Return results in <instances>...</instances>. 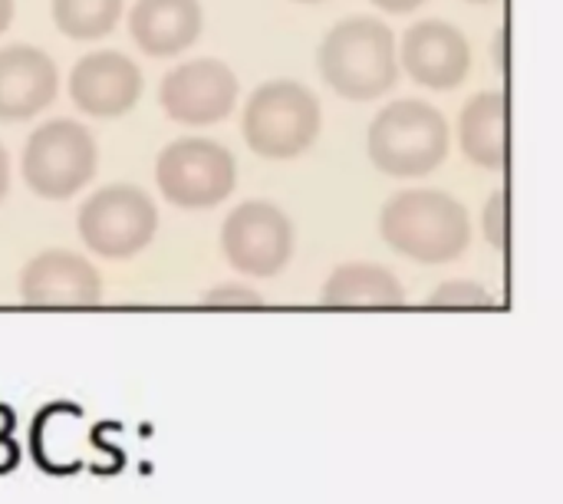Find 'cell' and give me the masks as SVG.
<instances>
[{"label":"cell","mask_w":563,"mask_h":504,"mask_svg":"<svg viewBox=\"0 0 563 504\" xmlns=\"http://www.w3.org/2000/svg\"><path fill=\"white\" fill-rule=\"evenodd\" d=\"M317 69L327 89L353 102H373L396 89L399 53L396 33L379 17L360 13L340 20L317 50Z\"/></svg>","instance_id":"cell-1"},{"label":"cell","mask_w":563,"mask_h":504,"mask_svg":"<svg viewBox=\"0 0 563 504\" xmlns=\"http://www.w3.org/2000/svg\"><path fill=\"white\" fill-rule=\"evenodd\" d=\"M383 241L419 264H449L465 254L472 241L468 208L439 188L396 191L379 211Z\"/></svg>","instance_id":"cell-2"},{"label":"cell","mask_w":563,"mask_h":504,"mask_svg":"<svg viewBox=\"0 0 563 504\" xmlns=\"http://www.w3.org/2000/svg\"><path fill=\"white\" fill-rule=\"evenodd\" d=\"M452 145L449 119L426 99H396L369 122V162L389 178L432 175Z\"/></svg>","instance_id":"cell-3"},{"label":"cell","mask_w":563,"mask_h":504,"mask_svg":"<svg viewBox=\"0 0 563 504\" xmlns=\"http://www.w3.org/2000/svg\"><path fill=\"white\" fill-rule=\"evenodd\" d=\"M323 129L320 96L297 79L261 83L241 112V135L261 158L287 162L313 149Z\"/></svg>","instance_id":"cell-4"},{"label":"cell","mask_w":563,"mask_h":504,"mask_svg":"<svg viewBox=\"0 0 563 504\" xmlns=\"http://www.w3.org/2000/svg\"><path fill=\"white\" fill-rule=\"evenodd\" d=\"M23 182L36 198L66 201L79 195L99 168L92 132L76 119H49L36 125L23 145Z\"/></svg>","instance_id":"cell-5"},{"label":"cell","mask_w":563,"mask_h":504,"mask_svg":"<svg viewBox=\"0 0 563 504\" xmlns=\"http://www.w3.org/2000/svg\"><path fill=\"white\" fill-rule=\"evenodd\" d=\"M76 228L92 254L125 261L152 244L158 231V208L139 185L115 182L79 205Z\"/></svg>","instance_id":"cell-6"},{"label":"cell","mask_w":563,"mask_h":504,"mask_svg":"<svg viewBox=\"0 0 563 504\" xmlns=\"http://www.w3.org/2000/svg\"><path fill=\"white\" fill-rule=\"evenodd\" d=\"M155 185L178 208H214L234 195L238 158L214 139H175L155 158Z\"/></svg>","instance_id":"cell-7"},{"label":"cell","mask_w":563,"mask_h":504,"mask_svg":"<svg viewBox=\"0 0 563 504\" xmlns=\"http://www.w3.org/2000/svg\"><path fill=\"white\" fill-rule=\"evenodd\" d=\"M294 221L284 208L264 198L241 201L221 228V251L238 274L274 277L294 254Z\"/></svg>","instance_id":"cell-8"},{"label":"cell","mask_w":563,"mask_h":504,"mask_svg":"<svg viewBox=\"0 0 563 504\" xmlns=\"http://www.w3.org/2000/svg\"><path fill=\"white\" fill-rule=\"evenodd\" d=\"M241 83L234 69L214 56L185 59L162 76L158 106L178 125H214L224 122L238 106Z\"/></svg>","instance_id":"cell-9"},{"label":"cell","mask_w":563,"mask_h":504,"mask_svg":"<svg viewBox=\"0 0 563 504\" xmlns=\"http://www.w3.org/2000/svg\"><path fill=\"white\" fill-rule=\"evenodd\" d=\"M399 69L422 89L452 92L468 79L472 46L468 36L445 20H419L396 40Z\"/></svg>","instance_id":"cell-10"},{"label":"cell","mask_w":563,"mask_h":504,"mask_svg":"<svg viewBox=\"0 0 563 504\" xmlns=\"http://www.w3.org/2000/svg\"><path fill=\"white\" fill-rule=\"evenodd\" d=\"M142 69L119 50H96L69 69V99L89 119H122L142 99Z\"/></svg>","instance_id":"cell-11"},{"label":"cell","mask_w":563,"mask_h":504,"mask_svg":"<svg viewBox=\"0 0 563 504\" xmlns=\"http://www.w3.org/2000/svg\"><path fill=\"white\" fill-rule=\"evenodd\" d=\"M20 297L30 307H92L102 297V281L82 254L49 248L23 267Z\"/></svg>","instance_id":"cell-12"},{"label":"cell","mask_w":563,"mask_h":504,"mask_svg":"<svg viewBox=\"0 0 563 504\" xmlns=\"http://www.w3.org/2000/svg\"><path fill=\"white\" fill-rule=\"evenodd\" d=\"M59 92V69L53 56L30 43L0 50V122L36 119Z\"/></svg>","instance_id":"cell-13"},{"label":"cell","mask_w":563,"mask_h":504,"mask_svg":"<svg viewBox=\"0 0 563 504\" xmlns=\"http://www.w3.org/2000/svg\"><path fill=\"white\" fill-rule=\"evenodd\" d=\"M205 26L201 0H135L129 10L132 43L155 59L178 56L198 43Z\"/></svg>","instance_id":"cell-14"},{"label":"cell","mask_w":563,"mask_h":504,"mask_svg":"<svg viewBox=\"0 0 563 504\" xmlns=\"http://www.w3.org/2000/svg\"><path fill=\"white\" fill-rule=\"evenodd\" d=\"M462 155L482 172H505L508 165V96L505 89L475 92L459 116Z\"/></svg>","instance_id":"cell-15"},{"label":"cell","mask_w":563,"mask_h":504,"mask_svg":"<svg viewBox=\"0 0 563 504\" xmlns=\"http://www.w3.org/2000/svg\"><path fill=\"white\" fill-rule=\"evenodd\" d=\"M327 307H399L406 291L389 267L379 264H343L330 274L320 291Z\"/></svg>","instance_id":"cell-16"},{"label":"cell","mask_w":563,"mask_h":504,"mask_svg":"<svg viewBox=\"0 0 563 504\" xmlns=\"http://www.w3.org/2000/svg\"><path fill=\"white\" fill-rule=\"evenodd\" d=\"M125 0H49L53 23L76 43L109 36L122 20Z\"/></svg>","instance_id":"cell-17"},{"label":"cell","mask_w":563,"mask_h":504,"mask_svg":"<svg viewBox=\"0 0 563 504\" xmlns=\"http://www.w3.org/2000/svg\"><path fill=\"white\" fill-rule=\"evenodd\" d=\"M429 307H495V297L472 281H449L439 291H432Z\"/></svg>","instance_id":"cell-18"},{"label":"cell","mask_w":563,"mask_h":504,"mask_svg":"<svg viewBox=\"0 0 563 504\" xmlns=\"http://www.w3.org/2000/svg\"><path fill=\"white\" fill-rule=\"evenodd\" d=\"M505 195H508L505 188H495L482 208V231L495 251H505V244H508V221H505L508 218V198Z\"/></svg>","instance_id":"cell-19"},{"label":"cell","mask_w":563,"mask_h":504,"mask_svg":"<svg viewBox=\"0 0 563 504\" xmlns=\"http://www.w3.org/2000/svg\"><path fill=\"white\" fill-rule=\"evenodd\" d=\"M205 307H264V297L247 284H221L205 294Z\"/></svg>","instance_id":"cell-20"},{"label":"cell","mask_w":563,"mask_h":504,"mask_svg":"<svg viewBox=\"0 0 563 504\" xmlns=\"http://www.w3.org/2000/svg\"><path fill=\"white\" fill-rule=\"evenodd\" d=\"M373 7H379V10H386V13H396V17H402V13H412V10H419L426 0H369Z\"/></svg>","instance_id":"cell-21"},{"label":"cell","mask_w":563,"mask_h":504,"mask_svg":"<svg viewBox=\"0 0 563 504\" xmlns=\"http://www.w3.org/2000/svg\"><path fill=\"white\" fill-rule=\"evenodd\" d=\"M16 465V446L10 442V436H0V472Z\"/></svg>","instance_id":"cell-22"},{"label":"cell","mask_w":563,"mask_h":504,"mask_svg":"<svg viewBox=\"0 0 563 504\" xmlns=\"http://www.w3.org/2000/svg\"><path fill=\"white\" fill-rule=\"evenodd\" d=\"M10 195V155H7V149H3V142H0V201Z\"/></svg>","instance_id":"cell-23"},{"label":"cell","mask_w":563,"mask_h":504,"mask_svg":"<svg viewBox=\"0 0 563 504\" xmlns=\"http://www.w3.org/2000/svg\"><path fill=\"white\" fill-rule=\"evenodd\" d=\"M10 23H13V0H0V36L7 33Z\"/></svg>","instance_id":"cell-24"},{"label":"cell","mask_w":563,"mask_h":504,"mask_svg":"<svg viewBox=\"0 0 563 504\" xmlns=\"http://www.w3.org/2000/svg\"><path fill=\"white\" fill-rule=\"evenodd\" d=\"M495 36H498V40H495V69H498V73H505V53H501V43H505V30H498Z\"/></svg>","instance_id":"cell-25"},{"label":"cell","mask_w":563,"mask_h":504,"mask_svg":"<svg viewBox=\"0 0 563 504\" xmlns=\"http://www.w3.org/2000/svg\"><path fill=\"white\" fill-rule=\"evenodd\" d=\"M10 429H13V416L0 406V436H7Z\"/></svg>","instance_id":"cell-26"},{"label":"cell","mask_w":563,"mask_h":504,"mask_svg":"<svg viewBox=\"0 0 563 504\" xmlns=\"http://www.w3.org/2000/svg\"><path fill=\"white\" fill-rule=\"evenodd\" d=\"M468 3H498V0H468Z\"/></svg>","instance_id":"cell-27"},{"label":"cell","mask_w":563,"mask_h":504,"mask_svg":"<svg viewBox=\"0 0 563 504\" xmlns=\"http://www.w3.org/2000/svg\"><path fill=\"white\" fill-rule=\"evenodd\" d=\"M294 3H323V0H294Z\"/></svg>","instance_id":"cell-28"}]
</instances>
